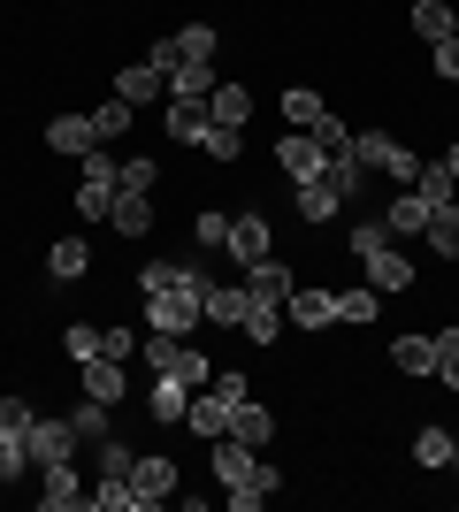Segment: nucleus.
I'll return each mask as SVG.
<instances>
[{
	"label": "nucleus",
	"mask_w": 459,
	"mask_h": 512,
	"mask_svg": "<svg viewBox=\"0 0 459 512\" xmlns=\"http://www.w3.org/2000/svg\"><path fill=\"white\" fill-rule=\"evenodd\" d=\"M375 314H383V291H375V283H352V291H337V321H352V329H368Z\"/></svg>",
	"instance_id": "32"
},
{
	"label": "nucleus",
	"mask_w": 459,
	"mask_h": 512,
	"mask_svg": "<svg viewBox=\"0 0 459 512\" xmlns=\"http://www.w3.org/2000/svg\"><path fill=\"white\" fill-rule=\"evenodd\" d=\"M391 367H406V375H437V337H398Z\"/></svg>",
	"instance_id": "35"
},
{
	"label": "nucleus",
	"mask_w": 459,
	"mask_h": 512,
	"mask_svg": "<svg viewBox=\"0 0 459 512\" xmlns=\"http://www.w3.org/2000/svg\"><path fill=\"white\" fill-rule=\"evenodd\" d=\"M352 153H360V169H383L391 184H414V176H421L414 146H398L391 130H352Z\"/></svg>",
	"instance_id": "4"
},
{
	"label": "nucleus",
	"mask_w": 459,
	"mask_h": 512,
	"mask_svg": "<svg viewBox=\"0 0 459 512\" xmlns=\"http://www.w3.org/2000/svg\"><path fill=\"white\" fill-rule=\"evenodd\" d=\"M146 406H153V421L184 428V406H192V390L176 383V375H153V398H146Z\"/></svg>",
	"instance_id": "31"
},
{
	"label": "nucleus",
	"mask_w": 459,
	"mask_h": 512,
	"mask_svg": "<svg viewBox=\"0 0 459 512\" xmlns=\"http://www.w3.org/2000/svg\"><path fill=\"white\" fill-rule=\"evenodd\" d=\"M199 153H207V161H238V153H245V130H230V123H207Z\"/></svg>",
	"instance_id": "40"
},
{
	"label": "nucleus",
	"mask_w": 459,
	"mask_h": 512,
	"mask_svg": "<svg viewBox=\"0 0 459 512\" xmlns=\"http://www.w3.org/2000/svg\"><path fill=\"white\" fill-rule=\"evenodd\" d=\"M238 329H245L253 344H276V337H284V306H276V299H253V306H245V321H238Z\"/></svg>",
	"instance_id": "34"
},
{
	"label": "nucleus",
	"mask_w": 459,
	"mask_h": 512,
	"mask_svg": "<svg viewBox=\"0 0 459 512\" xmlns=\"http://www.w3.org/2000/svg\"><path fill=\"white\" fill-rule=\"evenodd\" d=\"M414 192L429 199V207H444V199H459V176L444 169V161H421V176H414Z\"/></svg>",
	"instance_id": "38"
},
{
	"label": "nucleus",
	"mask_w": 459,
	"mask_h": 512,
	"mask_svg": "<svg viewBox=\"0 0 459 512\" xmlns=\"http://www.w3.org/2000/svg\"><path fill=\"white\" fill-rule=\"evenodd\" d=\"M85 367V398H100V406H123V390H131V375H123V360H77Z\"/></svg>",
	"instance_id": "15"
},
{
	"label": "nucleus",
	"mask_w": 459,
	"mask_h": 512,
	"mask_svg": "<svg viewBox=\"0 0 459 512\" xmlns=\"http://www.w3.org/2000/svg\"><path fill=\"white\" fill-rule=\"evenodd\" d=\"M169 46H176V62H215V46H222V39H215V23H184Z\"/></svg>",
	"instance_id": "36"
},
{
	"label": "nucleus",
	"mask_w": 459,
	"mask_h": 512,
	"mask_svg": "<svg viewBox=\"0 0 459 512\" xmlns=\"http://www.w3.org/2000/svg\"><path fill=\"white\" fill-rule=\"evenodd\" d=\"M207 390H222L230 406H238V398H253V383H245V367H215V383H207Z\"/></svg>",
	"instance_id": "46"
},
{
	"label": "nucleus",
	"mask_w": 459,
	"mask_h": 512,
	"mask_svg": "<svg viewBox=\"0 0 459 512\" xmlns=\"http://www.w3.org/2000/svg\"><path fill=\"white\" fill-rule=\"evenodd\" d=\"M352 260H360V276L391 299V291H414V260L391 245V230L383 222H352Z\"/></svg>",
	"instance_id": "1"
},
{
	"label": "nucleus",
	"mask_w": 459,
	"mask_h": 512,
	"mask_svg": "<svg viewBox=\"0 0 459 512\" xmlns=\"http://www.w3.org/2000/svg\"><path fill=\"white\" fill-rule=\"evenodd\" d=\"M437 360H459V329H437Z\"/></svg>",
	"instance_id": "49"
},
{
	"label": "nucleus",
	"mask_w": 459,
	"mask_h": 512,
	"mask_svg": "<svg viewBox=\"0 0 459 512\" xmlns=\"http://www.w3.org/2000/svg\"><path fill=\"white\" fill-rule=\"evenodd\" d=\"M230 436H238V444H253V451H261L268 436H276V413H268L261 398H238V406H230Z\"/></svg>",
	"instance_id": "21"
},
{
	"label": "nucleus",
	"mask_w": 459,
	"mask_h": 512,
	"mask_svg": "<svg viewBox=\"0 0 459 512\" xmlns=\"http://www.w3.org/2000/svg\"><path fill=\"white\" fill-rule=\"evenodd\" d=\"M54 459H85V444H77V428H69V421L39 413V421H31V467H54Z\"/></svg>",
	"instance_id": "6"
},
{
	"label": "nucleus",
	"mask_w": 459,
	"mask_h": 512,
	"mask_svg": "<svg viewBox=\"0 0 459 512\" xmlns=\"http://www.w3.org/2000/svg\"><path fill=\"white\" fill-rule=\"evenodd\" d=\"M169 146H199V138H207V107L199 100H169Z\"/></svg>",
	"instance_id": "27"
},
{
	"label": "nucleus",
	"mask_w": 459,
	"mask_h": 512,
	"mask_svg": "<svg viewBox=\"0 0 459 512\" xmlns=\"http://www.w3.org/2000/svg\"><path fill=\"white\" fill-rule=\"evenodd\" d=\"M444 169H452V176H459V146H452V153H444Z\"/></svg>",
	"instance_id": "51"
},
{
	"label": "nucleus",
	"mask_w": 459,
	"mask_h": 512,
	"mask_svg": "<svg viewBox=\"0 0 459 512\" xmlns=\"http://www.w3.org/2000/svg\"><path fill=\"white\" fill-rule=\"evenodd\" d=\"M39 482H46V512H77L85 505V474H77V459H54V467H39Z\"/></svg>",
	"instance_id": "9"
},
{
	"label": "nucleus",
	"mask_w": 459,
	"mask_h": 512,
	"mask_svg": "<svg viewBox=\"0 0 459 512\" xmlns=\"http://www.w3.org/2000/svg\"><path fill=\"white\" fill-rule=\"evenodd\" d=\"M153 184H161V161H146V153L123 161V192H153Z\"/></svg>",
	"instance_id": "45"
},
{
	"label": "nucleus",
	"mask_w": 459,
	"mask_h": 512,
	"mask_svg": "<svg viewBox=\"0 0 459 512\" xmlns=\"http://www.w3.org/2000/svg\"><path fill=\"white\" fill-rule=\"evenodd\" d=\"M31 398H0V482H23L31 474Z\"/></svg>",
	"instance_id": "3"
},
{
	"label": "nucleus",
	"mask_w": 459,
	"mask_h": 512,
	"mask_svg": "<svg viewBox=\"0 0 459 512\" xmlns=\"http://www.w3.org/2000/svg\"><path fill=\"white\" fill-rule=\"evenodd\" d=\"M452 39H459V8H452Z\"/></svg>",
	"instance_id": "52"
},
{
	"label": "nucleus",
	"mask_w": 459,
	"mask_h": 512,
	"mask_svg": "<svg viewBox=\"0 0 459 512\" xmlns=\"http://www.w3.org/2000/svg\"><path fill=\"white\" fill-rule=\"evenodd\" d=\"M222 77H215V62H176L169 69V100H199L207 107V92H215Z\"/></svg>",
	"instance_id": "24"
},
{
	"label": "nucleus",
	"mask_w": 459,
	"mask_h": 512,
	"mask_svg": "<svg viewBox=\"0 0 459 512\" xmlns=\"http://www.w3.org/2000/svg\"><path fill=\"white\" fill-rule=\"evenodd\" d=\"M414 31H421L429 46L452 39V8H444V0H414Z\"/></svg>",
	"instance_id": "39"
},
{
	"label": "nucleus",
	"mask_w": 459,
	"mask_h": 512,
	"mask_svg": "<svg viewBox=\"0 0 459 512\" xmlns=\"http://www.w3.org/2000/svg\"><path fill=\"white\" fill-rule=\"evenodd\" d=\"M437 375H444V390H459V360H437Z\"/></svg>",
	"instance_id": "50"
},
{
	"label": "nucleus",
	"mask_w": 459,
	"mask_h": 512,
	"mask_svg": "<svg viewBox=\"0 0 459 512\" xmlns=\"http://www.w3.org/2000/svg\"><path fill=\"white\" fill-rule=\"evenodd\" d=\"M314 146H322V153H337V146H352V130L337 123V115H322V123H314Z\"/></svg>",
	"instance_id": "47"
},
{
	"label": "nucleus",
	"mask_w": 459,
	"mask_h": 512,
	"mask_svg": "<svg viewBox=\"0 0 459 512\" xmlns=\"http://www.w3.org/2000/svg\"><path fill=\"white\" fill-rule=\"evenodd\" d=\"M115 92H123L131 107H153L161 92H169V77H161L153 62H123V69H115Z\"/></svg>",
	"instance_id": "17"
},
{
	"label": "nucleus",
	"mask_w": 459,
	"mask_h": 512,
	"mask_svg": "<svg viewBox=\"0 0 459 512\" xmlns=\"http://www.w3.org/2000/svg\"><path fill=\"white\" fill-rule=\"evenodd\" d=\"M207 451H215V482H222V490H261V482H253V474H261V451H253V444L215 436ZM261 497H268V490H261Z\"/></svg>",
	"instance_id": "5"
},
{
	"label": "nucleus",
	"mask_w": 459,
	"mask_h": 512,
	"mask_svg": "<svg viewBox=\"0 0 459 512\" xmlns=\"http://www.w3.org/2000/svg\"><path fill=\"white\" fill-rule=\"evenodd\" d=\"M245 115H253V92L222 77V85L207 92V123H230V130H245Z\"/></svg>",
	"instance_id": "25"
},
{
	"label": "nucleus",
	"mask_w": 459,
	"mask_h": 512,
	"mask_svg": "<svg viewBox=\"0 0 459 512\" xmlns=\"http://www.w3.org/2000/svg\"><path fill=\"white\" fill-rule=\"evenodd\" d=\"M421 245H429V253H444V260H459V199H444V207L429 214V230H421Z\"/></svg>",
	"instance_id": "29"
},
{
	"label": "nucleus",
	"mask_w": 459,
	"mask_h": 512,
	"mask_svg": "<svg viewBox=\"0 0 459 512\" xmlns=\"http://www.w3.org/2000/svg\"><path fill=\"white\" fill-rule=\"evenodd\" d=\"M108 413H115V406H100V398H85V406H69L62 421L77 428V444L92 451V444H100V436H115V421H108Z\"/></svg>",
	"instance_id": "28"
},
{
	"label": "nucleus",
	"mask_w": 459,
	"mask_h": 512,
	"mask_svg": "<svg viewBox=\"0 0 459 512\" xmlns=\"http://www.w3.org/2000/svg\"><path fill=\"white\" fill-rule=\"evenodd\" d=\"M245 291H253V299H276V306H284V299H291V268H284L276 253L253 260V268H245Z\"/></svg>",
	"instance_id": "26"
},
{
	"label": "nucleus",
	"mask_w": 459,
	"mask_h": 512,
	"mask_svg": "<svg viewBox=\"0 0 459 512\" xmlns=\"http://www.w3.org/2000/svg\"><path fill=\"white\" fill-rule=\"evenodd\" d=\"M429 62H437V77H459V39H437V46H429Z\"/></svg>",
	"instance_id": "48"
},
{
	"label": "nucleus",
	"mask_w": 459,
	"mask_h": 512,
	"mask_svg": "<svg viewBox=\"0 0 459 512\" xmlns=\"http://www.w3.org/2000/svg\"><path fill=\"white\" fill-rule=\"evenodd\" d=\"M108 230H115V237H146V230H153V192H115Z\"/></svg>",
	"instance_id": "18"
},
{
	"label": "nucleus",
	"mask_w": 459,
	"mask_h": 512,
	"mask_svg": "<svg viewBox=\"0 0 459 512\" xmlns=\"http://www.w3.org/2000/svg\"><path fill=\"white\" fill-rule=\"evenodd\" d=\"M131 123H138V107L123 100V92H108V100L92 107V138H100V146H108V138H123Z\"/></svg>",
	"instance_id": "30"
},
{
	"label": "nucleus",
	"mask_w": 459,
	"mask_h": 512,
	"mask_svg": "<svg viewBox=\"0 0 459 512\" xmlns=\"http://www.w3.org/2000/svg\"><path fill=\"white\" fill-rule=\"evenodd\" d=\"M184 428H192V436H207V444H215V436H230V398H222V390H192Z\"/></svg>",
	"instance_id": "11"
},
{
	"label": "nucleus",
	"mask_w": 459,
	"mask_h": 512,
	"mask_svg": "<svg viewBox=\"0 0 459 512\" xmlns=\"http://www.w3.org/2000/svg\"><path fill=\"white\" fill-rule=\"evenodd\" d=\"M85 268H92V245H85V237H54V245H46V276H54V283H77Z\"/></svg>",
	"instance_id": "23"
},
{
	"label": "nucleus",
	"mask_w": 459,
	"mask_h": 512,
	"mask_svg": "<svg viewBox=\"0 0 459 512\" xmlns=\"http://www.w3.org/2000/svg\"><path fill=\"white\" fill-rule=\"evenodd\" d=\"M322 115H329V100H322L314 85H291V92H284V123H291V130H314Z\"/></svg>",
	"instance_id": "33"
},
{
	"label": "nucleus",
	"mask_w": 459,
	"mask_h": 512,
	"mask_svg": "<svg viewBox=\"0 0 459 512\" xmlns=\"http://www.w3.org/2000/svg\"><path fill=\"white\" fill-rule=\"evenodd\" d=\"M115 192H123V161H115L108 146L77 153V214H85V222H108Z\"/></svg>",
	"instance_id": "2"
},
{
	"label": "nucleus",
	"mask_w": 459,
	"mask_h": 512,
	"mask_svg": "<svg viewBox=\"0 0 459 512\" xmlns=\"http://www.w3.org/2000/svg\"><path fill=\"white\" fill-rule=\"evenodd\" d=\"M322 176H329V184H337V199H345V207H352V199H360V192H368V169H360V153H352V146L322 153Z\"/></svg>",
	"instance_id": "20"
},
{
	"label": "nucleus",
	"mask_w": 459,
	"mask_h": 512,
	"mask_svg": "<svg viewBox=\"0 0 459 512\" xmlns=\"http://www.w3.org/2000/svg\"><path fill=\"white\" fill-rule=\"evenodd\" d=\"M284 321H291V329H329V321H337V291H322V283H291Z\"/></svg>",
	"instance_id": "7"
},
{
	"label": "nucleus",
	"mask_w": 459,
	"mask_h": 512,
	"mask_svg": "<svg viewBox=\"0 0 459 512\" xmlns=\"http://www.w3.org/2000/svg\"><path fill=\"white\" fill-rule=\"evenodd\" d=\"M222 253L238 260V268L268 260V214H238V222H230V245H222Z\"/></svg>",
	"instance_id": "14"
},
{
	"label": "nucleus",
	"mask_w": 459,
	"mask_h": 512,
	"mask_svg": "<svg viewBox=\"0 0 459 512\" xmlns=\"http://www.w3.org/2000/svg\"><path fill=\"white\" fill-rule=\"evenodd\" d=\"M85 459H92V474H131V467H138V451L123 444V436H100Z\"/></svg>",
	"instance_id": "37"
},
{
	"label": "nucleus",
	"mask_w": 459,
	"mask_h": 512,
	"mask_svg": "<svg viewBox=\"0 0 459 512\" xmlns=\"http://www.w3.org/2000/svg\"><path fill=\"white\" fill-rule=\"evenodd\" d=\"M192 237L207 245V253H222V245H230V214H215V207H207V214L192 222Z\"/></svg>",
	"instance_id": "44"
},
{
	"label": "nucleus",
	"mask_w": 459,
	"mask_h": 512,
	"mask_svg": "<svg viewBox=\"0 0 459 512\" xmlns=\"http://www.w3.org/2000/svg\"><path fill=\"white\" fill-rule=\"evenodd\" d=\"M429 214H437V207H429V199L406 184V192L391 199V214H383V230H391V237H421V230H429Z\"/></svg>",
	"instance_id": "22"
},
{
	"label": "nucleus",
	"mask_w": 459,
	"mask_h": 512,
	"mask_svg": "<svg viewBox=\"0 0 459 512\" xmlns=\"http://www.w3.org/2000/svg\"><path fill=\"white\" fill-rule=\"evenodd\" d=\"M131 490H138V512L169 505V490H176V467H169V459H138V467H131Z\"/></svg>",
	"instance_id": "16"
},
{
	"label": "nucleus",
	"mask_w": 459,
	"mask_h": 512,
	"mask_svg": "<svg viewBox=\"0 0 459 512\" xmlns=\"http://www.w3.org/2000/svg\"><path fill=\"white\" fill-rule=\"evenodd\" d=\"M62 352H69V360H100V321H69Z\"/></svg>",
	"instance_id": "41"
},
{
	"label": "nucleus",
	"mask_w": 459,
	"mask_h": 512,
	"mask_svg": "<svg viewBox=\"0 0 459 512\" xmlns=\"http://www.w3.org/2000/svg\"><path fill=\"white\" fill-rule=\"evenodd\" d=\"M291 207H299V222H314V230H322V222H337V207H345V199H337V184H329V176H314V184H291Z\"/></svg>",
	"instance_id": "13"
},
{
	"label": "nucleus",
	"mask_w": 459,
	"mask_h": 512,
	"mask_svg": "<svg viewBox=\"0 0 459 512\" xmlns=\"http://www.w3.org/2000/svg\"><path fill=\"white\" fill-rule=\"evenodd\" d=\"M138 337H146V329H131V321H108V329H100V352H108V360H138Z\"/></svg>",
	"instance_id": "42"
},
{
	"label": "nucleus",
	"mask_w": 459,
	"mask_h": 512,
	"mask_svg": "<svg viewBox=\"0 0 459 512\" xmlns=\"http://www.w3.org/2000/svg\"><path fill=\"white\" fill-rule=\"evenodd\" d=\"M100 146V138H92V115H54V123H46V153H69V161H77V153H92Z\"/></svg>",
	"instance_id": "19"
},
{
	"label": "nucleus",
	"mask_w": 459,
	"mask_h": 512,
	"mask_svg": "<svg viewBox=\"0 0 459 512\" xmlns=\"http://www.w3.org/2000/svg\"><path fill=\"white\" fill-rule=\"evenodd\" d=\"M452 459H459V436H452V428H444V421H421V428H414V467L444 474V467H452Z\"/></svg>",
	"instance_id": "12"
},
{
	"label": "nucleus",
	"mask_w": 459,
	"mask_h": 512,
	"mask_svg": "<svg viewBox=\"0 0 459 512\" xmlns=\"http://www.w3.org/2000/svg\"><path fill=\"white\" fill-rule=\"evenodd\" d=\"M245 306H253V291H245V283H207V291H199V314L215 321V329H238Z\"/></svg>",
	"instance_id": "10"
},
{
	"label": "nucleus",
	"mask_w": 459,
	"mask_h": 512,
	"mask_svg": "<svg viewBox=\"0 0 459 512\" xmlns=\"http://www.w3.org/2000/svg\"><path fill=\"white\" fill-rule=\"evenodd\" d=\"M276 169H284L291 184H314V176H322V146H314V130H284V138H276Z\"/></svg>",
	"instance_id": "8"
},
{
	"label": "nucleus",
	"mask_w": 459,
	"mask_h": 512,
	"mask_svg": "<svg viewBox=\"0 0 459 512\" xmlns=\"http://www.w3.org/2000/svg\"><path fill=\"white\" fill-rule=\"evenodd\" d=\"M176 276H184V260H146V268H138V299H146V291H169Z\"/></svg>",
	"instance_id": "43"
}]
</instances>
